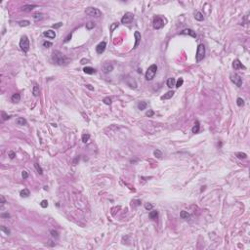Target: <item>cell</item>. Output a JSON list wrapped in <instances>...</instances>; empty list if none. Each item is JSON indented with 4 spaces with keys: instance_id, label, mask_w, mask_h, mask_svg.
I'll return each mask as SVG.
<instances>
[{
    "instance_id": "1",
    "label": "cell",
    "mask_w": 250,
    "mask_h": 250,
    "mask_svg": "<svg viewBox=\"0 0 250 250\" xmlns=\"http://www.w3.org/2000/svg\"><path fill=\"white\" fill-rule=\"evenodd\" d=\"M52 61L54 62V64L59 65V66H62L65 65L66 62H68V58L62 53L60 51H54L52 53Z\"/></svg>"
},
{
    "instance_id": "2",
    "label": "cell",
    "mask_w": 250,
    "mask_h": 250,
    "mask_svg": "<svg viewBox=\"0 0 250 250\" xmlns=\"http://www.w3.org/2000/svg\"><path fill=\"white\" fill-rule=\"evenodd\" d=\"M156 71H157V66L156 65H151V67H149L147 72H146V79H147L148 81H151L154 78L155 74H156Z\"/></svg>"
},
{
    "instance_id": "3",
    "label": "cell",
    "mask_w": 250,
    "mask_h": 250,
    "mask_svg": "<svg viewBox=\"0 0 250 250\" xmlns=\"http://www.w3.org/2000/svg\"><path fill=\"white\" fill-rule=\"evenodd\" d=\"M152 26L155 29H160L165 26V20L160 16H155L152 21Z\"/></svg>"
},
{
    "instance_id": "4",
    "label": "cell",
    "mask_w": 250,
    "mask_h": 250,
    "mask_svg": "<svg viewBox=\"0 0 250 250\" xmlns=\"http://www.w3.org/2000/svg\"><path fill=\"white\" fill-rule=\"evenodd\" d=\"M205 57V46L203 44H199L196 50V55H195V60L197 62L202 61Z\"/></svg>"
},
{
    "instance_id": "5",
    "label": "cell",
    "mask_w": 250,
    "mask_h": 250,
    "mask_svg": "<svg viewBox=\"0 0 250 250\" xmlns=\"http://www.w3.org/2000/svg\"><path fill=\"white\" fill-rule=\"evenodd\" d=\"M20 48L22 49L24 52H26L29 50V39L26 35H24L22 36V38H21L20 40Z\"/></svg>"
},
{
    "instance_id": "6",
    "label": "cell",
    "mask_w": 250,
    "mask_h": 250,
    "mask_svg": "<svg viewBox=\"0 0 250 250\" xmlns=\"http://www.w3.org/2000/svg\"><path fill=\"white\" fill-rule=\"evenodd\" d=\"M85 13H86L88 16L96 17V18H99V17L102 16V12L100 11L99 9H97V8H95V7H88V8H86Z\"/></svg>"
},
{
    "instance_id": "7",
    "label": "cell",
    "mask_w": 250,
    "mask_h": 250,
    "mask_svg": "<svg viewBox=\"0 0 250 250\" xmlns=\"http://www.w3.org/2000/svg\"><path fill=\"white\" fill-rule=\"evenodd\" d=\"M230 78H231V80L234 83V84H235L237 87H240V86L242 85V78H241V76L239 75V74H237V73H232V74L230 75Z\"/></svg>"
},
{
    "instance_id": "8",
    "label": "cell",
    "mask_w": 250,
    "mask_h": 250,
    "mask_svg": "<svg viewBox=\"0 0 250 250\" xmlns=\"http://www.w3.org/2000/svg\"><path fill=\"white\" fill-rule=\"evenodd\" d=\"M133 19H134L133 13L127 12V13H125L124 16L121 18V23H122L123 25H128V24H130V23L132 22Z\"/></svg>"
},
{
    "instance_id": "9",
    "label": "cell",
    "mask_w": 250,
    "mask_h": 250,
    "mask_svg": "<svg viewBox=\"0 0 250 250\" xmlns=\"http://www.w3.org/2000/svg\"><path fill=\"white\" fill-rule=\"evenodd\" d=\"M125 82H126V84L130 87V88H133V89H136L137 88V82L134 78L128 76L126 79H125Z\"/></svg>"
},
{
    "instance_id": "10",
    "label": "cell",
    "mask_w": 250,
    "mask_h": 250,
    "mask_svg": "<svg viewBox=\"0 0 250 250\" xmlns=\"http://www.w3.org/2000/svg\"><path fill=\"white\" fill-rule=\"evenodd\" d=\"M106 47H107V43L105 42V41H103V42L99 43V44L97 45V47H96L97 53H98V54L104 53V52H105V50H106Z\"/></svg>"
},
{
    "instance_id": "11",
    "label": "cell",
    "mask_w": 250,
    "mask_h": 250,
    "mask_svg": "<svg viewBox=\"0 0 250 250\" xmlns=\"http://www.w3.org/2000/svg\"><path fill=\"white\" fill-rule=\"evenodd\" d=\"M181 34H185V35H190L193 38H196V33H195V31H193V29L191 28H186L184 30L181 31Z\"/></svg>"
},
{
    "instance_id": "12",
    "label": "cell",
    "mask_w": 250,
    "mask_h": 250,
    "mask_svg": "<svg viewBox=\"0 0 250 250\" xmlns=\"http://www.w3.org/2000/svg\"><path fill=\"white\" fill-rule=\"evenodd\" d=\"M233 68L235 69V70H237V69H240V68H245V67L241 64L240 62V61H239L238 59H235L234 61V62H233Z\"/></svg>"
},
{
    "instance_id": "13",
    "label": "cell",
    "mask_w": 250,
    "mask_h": 250,
    "mask_svg": "<svg viewBox=\"0 0 250 250\" xmlns=\"http://www.w3.org/2000/svg\"><path fill=\"white\" fill-rule=\"evenodd\" d=\"M103 70L105 73H109V72H111L113 70V65L109 64V62H106L105 65L103 66Z\"/></svg>"
},
{
    "instance_id": "14",
    "label": "cell",
    "mask_w": 250,
    "mask_h": 250,
    "mask_svg": "<svg viewBox=\"0 0 250 250\" xmlns=\"http://www.w3.org/2000/svg\"><path fill=\"white\" fill-rule=\"evenodd\" d=\"M134 36H135V39H136V41H135V44H134V49H136L138 46H139V44H140V42H141V33L139 32V31H135L134 32Z\"/></svg>"
},
{
    "instance_id": "15",
    "label": "cell",
    "mask_w": 250,
    "mask_h": 250,
    "mask_svg": "<svg viewBox=\"0 0 250 250\" xmlns=\"http://www.w3.org/2000/svg\"><path fill=\"white\" fill-rule=\"evenodd\" d=\"M43 35L44 36H46L47 38H49V39H54L55 37H56V32L54 30H46V31H44L43 32Z\"/></svg>"
},
{
    "instance_id": "16",
    "label": "cell",
    "mask_w": 250,
    "mask_h": 250,
    "mask_svg": "<svg viewBox=\"0 0 250 250\" xmlns=\"http://www.w3.org/2000/svg\"><path fill=\"white\" fill-rule=\"evenodd\" d=\"M37 6L36 5H31V4H26V5H24L22 7V11L24 12H30L31 10H33L34 8H36Z\"/></svg>"
},
{
    "instance_id": "17",
    "label": "cell",
    "mask_w": 250,
    "mask_h": 250,
    "mask_svg": "<svg viewBox=\"0 0 250 250\" xmlns=\"http://www.w3.org/2000/svg\"><path fill=\"white\" fill-rule=\"evenodd\" d=\"M174 94H175L174 91H168L166 94H164L163 96H161L160 99H161V100H169V99H171V98L174 96Z\"/></svg>"
},
{
    "instance_id": "18",
    "label": "cell",
    "mask_w": 250,
    "mask_h": 250,
    "mask_svg": "<svg viewBox=\"0 0 250 250\" xmlns=\"http://www.w3.org/2000/svg\"><path fill=\"white\" fill-rule=\"evenodd\" d=\"M83 71H84L85 73H87V74H93V73H95V72H96V69L91 68V67H85L84 68H83Z\"/></svg>"
},
{
    "instance_id": "19",
    "label": "cell",
    "mask_w": 250,
    "mask_h": 250,
    "mask_svg": "<svg viewBox=\"0 0 250 250\" xmlns=\"http://www.w3.org/2000/svg\"><path fill=\"white\" fill-rule=\"evenodd\" d=\"M166 84H167V86H168L169 88H172V87H174V86H175V84H176V80H175V78H173V77H170V78H168L167 82H166Z\"/></svg>"
},
{
    "instance_id": "20",
    "label": "cell",
    "mask_w": 250,
    "mask_h": 250,
    "mask_svg": "<svg viewBox=\"0 0 250 250\" xmlns=\"http://www.w3.org/2000/svg\"><path fill=\"white\" fill-rule=\"evenodd\" d=\"M199 129H200V125H199V122L198 121H195V123H194V126L193 127V129H192V131H193V133H194V134H196V133H198L199 132Z\"/></svg>"
},
{
    "instance_id": "21",
    "label": "cell",
    "mask_w": 250,
    "mask_h": 250,
    "mask_svg": "<svg viewBox=\"0 0 250 250\" xmlns=\"http://www.w3.org/2000/svg\"><path fill=\"white\" fill-rule=\"evenodd\" d=\"M16 123L18 125H21V126H24V125H26V120L24 117H18L16 119Z\"/></svg>"
},
{
    "instance_id": "22",
    "label": "cell",
    "mask_w": 250,
    "mask_h": 250,
    "mask_svg": "<svg viewBox=\"0 0 250 250\" xmlns=\"http://www.w3.org/2000/svg\"><path fill=\"white\" fill-rule=\"evenodd\" d=\"M21 100V95L19 93H16V94H13V96L11 97V101L13 103H19Z\"/></svg>"
},
{
    "instance_id": "23",
    "label": "cell",
    "mask_w": 250,
    "mask_h": 250,
    "mask_svg": "<svg viewBox=\"0 0 250 250\" xmlns=\"http://www.w3.org/2000/svg\"><path fill=\"white\" fill-rule=\"evenodd\" d=\"M180 217H181L182 219H185V220H187V219H190V218H191V215H190V213L188 212V211L183 210V211H181V213H180Z\"/></svg>"
},
{
    "instance_id": "24",
    "label": "cell",
    "mask_w": 250,
    "mask_h": 250,
    "mask_svg": "<svg viewBox=\"0 0 250 250\" xmlns=\"http://www.w3.org/2000/svg\"><path fill=\"white\" fill-rule=\"evenodd\" d=\"M194 19H195L196 21H199V22H201V21L204 20V16H203V14H202L201 12H196V13L194 14Z\"/></svg>"
},
{
    "instance_id": "25",
    "label": "cell",
    "mask_w": 250,
    "mask_h": 250,
    "mask_svg": "<svg viewBox=\"0 0 250 250\" xmlns=\"http://www.w3.org/2000/svg\"><path fill=\"white\" fill-rule=\"evenodd\" d=\"M39 92H40V90H39V86L35 83L34 86H33V89H32V94H33V96H34V97H38V96H39Z\"/></svg>"
},
{
    "instance_id": "26",
    "label": "cell",
    "mask_w": 250,
    "mask_h": 250,
    "mask_svg": "<svg viewBox=\"0 0 250 250\" xmlns=\"http://www.w3.org/2000/svg\"><path fill=\"white\" fill-rule=\"evenodd\" d=\"M147 107H148V104L146 103V102H144V101L139 102V104H138V109H141V110L146 109H147Z\"/></svg>"
},
{
    "instance_id": "27",
    "label": "cell",
    "mask_w": 250,
    "mask_h": 250,
    "mask_svg": "<svg viewBox=\"0 0 250 250\" xmlns=\"http://www.w3.org/2000/svg\"><path fill=\"white\" fill-rule=\"evenodd\" d=\"M20 194H21V196H22V197H27V196H29L30 192L27 189H24V190H22L20 192Z\"/></svg>"
},
{
    "instance_id": "28",
    "label": "cell",
    "mask_w": 250,
    "mask_h": 250,
    "mask_svg": "<svg viewBox=\"0 0 250 250\" xmlns=\"http://www.w3.org/2000/svg\"><path fill=\"white\" fill-rule=\"evenodd\" d=\"M157 217H158V212L156 210H152L150 212V218L152 219V220H156Z\"/></svg>"
},
{
    "instance_id": "29",
    "label": "cell",
    "mask_w": 250,
    "mask_h": 250,
    "mask_svg": "<svg viewBox=\"0 0 250 250\" xmlns=\"http://www.w3.org/2000/svg\"><path fill=\"white\" fill-rule=\"evenodd\" d=\"M29 25H30V22H29V21H27V20L21 21V22H19V26H22V27H24V26H29Z\"/></svg>"
},
{
    "instance_id": "30",
    "label": "cell",
    "mask_w": 250,
    "mask_h": 250,
    "mask_svg": "<svg viewBox=\"0 0 250 250\" xmlns=\"http://www.w3.org/2000/svg\"><path fill=\"white\" fill-rule=\"evenodd\" d=\"M235 155L237 156L239 159H246L247 158V154L244 153V152H236Z\"/></svg>"
},
{
    "instance_id": "31",
    "label": "cell",
    "mask_w": 250,
    "mask_h": 250,
    "mask_svg": "<svg viewBox=\"0 0 250 250\" xmlns=\"http://www.w3.org/2000/svg\"><path fill=\"white\" fill-rule=\"evenodd\" d=\"M90 139V135L89 134H83L82 135V137H81V140L83 143H87Z\"/></svg>"
},
{
    "instance_id": "32",
    "label": "cell",
    "mask_w": 250,
    "mask_h": 250,
    "mask_svg": "<svg viewBox=\"0 0 250 250\" xmlns=\"http://www.w3.org/2000/svg\"><path fill=\"white\" fill-rule=\"evenodd\" d=\"M183 83H184V79H183V78H179L178 80L176 81L175 87H176V88H180V87L183 85Z\"/></svg>"
},
{
    "instance_id": "33",
    "label": "cell",
    "mask_w": 250,
    "mask_h": 250,
    "mask_svg": "<svg viewBox=\"0 0 250 250\" xmlns=\"http://www.w3.org/2000/svg\"><path fill=\"white\" fill-rule=\"evenodd\" d=\"M153 154H154V156H155V157H157V158H161L162 156H163L162 152H161L159 150H155V151H153Z\"/></svg>"
},
{
    "instance_id": "34",
    "label": "cell",
    "mask_w": 250,
    "mask_h": 250,
    "mask_svg": "<svg viewBox=\"0 0 250 250\" xmlns=\"http://www.w3.org/2000/svg\"><path fill=\"white\" fill-rule=\"evenodd\" d=\"M32 17H33V19L36 20V21H37V20H41V19L43 18V14H42V13H35V14H33Z\"/></svg>"
},
{
    "instance_id": "35",
    "label": "cell",
    "mask_w": 250,
    "mask_h": 250,
    "mask_svg": "<svg viewBox=\"0 0 250 250\" xmlns=\"http://www.w3.org/2000/svg\"><path fill=\"white\" fill-rule=\"evenodd\" d=\"M236 104H237V106H238V107H242V106L244 105V101H243V99H242V98H237V100H236Z\"/></svg>"
},
{
    "instance_id": "36",
    "label": "cell",
    "mask_w": 250,
    "mask_h": 250,
    "mask_svg": "<svg viewBox=\"0 0 250 250\" xmlns=\"http://www.w3.org/2000/svg\"><path fill=\"white\" fill-rule=\"evenodd\" d=\"M34 167H35V169L37 170V172H38V173H39L40 175H41V174L43 173V170H42V168L40 167V166H39V164H38V163H34Z\"/></svg>"
},
{
    "instance_id": "37",
    "label": "cell",
    "mask_w": 250,
    "mask_h": 250,
    "mask_svg": "<svg viewBox=\"0 0 250 250\" xmlns=\"http://www.w3.org/2000/svg\"><path fill=\"white\" fill-rule=\"evenodd\" d=\"M95 27V23H93V22H89L88 24H86V28L87 29H92Z\"/></svg>"
},
{
    "instance_id": "38",
    "label": "cell",
    "mask_w": 250,
    "mask_h": 250,
    "mask_svg": "<svg viewBox=\"0 0 250 250\" xmlns=\"http://www.w3.org/2000/svg\"><path fill=\"white\" fill-rule=\"evenodd\" d=\"M1 231H2L3 233H5L6 234H10V233H11L9 229H7L5 226H1Z\"/></svg>"
},
{
    "instance_id": "39",
    "label": "cell",
    "mask_w": 250,
    "mask_h": 250,
    "mask_svg": "<svg viewBox=\"0 0 250 250\" xmlns=\"http://www.w3.org/2000/svg\"><path fill=\"white\" fill-rule=\"evenodd\" d=\"M8 156L11 159H13V158H15V156H16V152L15 151H10L9 152H8Z\"/></svg>"
},
{
    "instance_id": "40",
    "label": "cell",
    "mask_w": 250,
    "mask_h": 250,
    "mask_svg": "<svg viewBox=\"0 0 250 250\" xmlns=\"http://www.w3.org/2000/svg\"><path fill=\"white\" fill-rule=\"evenodd\" d=\"M40 205H41V207L46 208V207H48V201H47L46 199H43L42 201L40 202Z\"/></svg>"
},
{
    "instance_id": "41",
    "label": "cell",
    "mask_w": 250,
    "mask_h": 250,
    "mask_svg": "<svg viewBox=\"0 0 250 250\" xmlns=\"http://www.w3.org/2000/svg\"><path fill=\"white\" fill-rule=\"evenodd\" d=\"M103 102L105 103L106 105H110V104H111V99H110L109 97H107V98H105V99L103 100Z\"/></svg>"
},
{
    "instance_id": "42",
    "label": "cell",
    "mask_w": 250,
    "mask_h": 250,
    "mask_svg": "<svg viewBox=\"0 0 250 250\" xmlns=\"http://www.w3.org/2000/svg\"><path fill=\"white\" fill-rule=\"evenodd\" d=\"M2 117H3V120H8V119L11 118V116H10V115H7L5 111H2Z\"/></svg>"
},
{
    "instance_id": "43",
    "label": "cell",
    "mask_w": 250,
    "mask_h": 250,
    "mask_svg": "<svg viewBox=\"0 0 250 250\" xmlns=\"http://www.w3.org/2000/svg\"><path fill=\"white\" fill-rule=\"evenodd\" d=\"M52 45H53V44H52V42H49V41H44V42H43V46H44L45 48H49V47H51Z\"/></svg>"
},
{
    "instance_id": "44",
    "label": "cell",
    "mask_w": 250,
    "mask_h": 250,
    "mask_svg": "<svg viewBox=\"0 0 250 250\" xmlns=\"http://www.w3.org/2000/svg\"><path fill=\"white\" fill-rule=\"evenodd\" d=\"M51 234H52V236H53V237H56V238H58V237H59V234H58V232H57V231L52 230V231H51Z\"/></svg>"
},
{
    "instance_id": "45",
    "label": "cell",
    "mask_w": 250,
    "mask_h": 250,
    "mask_svg": "<svg viewBox=\"0 0 250 250\" xmlns=\"http://www.w3.org/2000/svg\"><path fill=\"white\" fill-rule=\"evenodd\" d=\"M152 207H153V206H152V204H151V203H146V204H145V208H146L147 210H151Z\"/></svg>"
},
{
    "instance_id": "46",
    "label": "cell",
    "mask_w": 250,
    "mask_h": 250,
    "mask_svg": "<svg viewBox=\"0 0 250 250\" xmlns=\"http://www.w3.org/2000/svg\"><path fill=\"white\" fill-rule=\"evenodd\" d=\"M154 114V112H153V110H151V109H150L149 111H147V113H146V115L147 116H149V117H151L152 115Z\"/></svg>"
},
{
    "instance_id": "47",
    "label": "cell",
    "mask_w": 250,
    "mask_h": 250,
    "mask_svg": "<svg viewBox=\"0 0 250 250\" xmlns=\"http://www.w3.org/2000/svg\"><path fill=\"white\" fill-rule=\"evenodd\" d=\"M22 177H23V179H27V177H28V173L26 171H23L22 172Z\"/></svg>"
},
{
    "instance_id": "48",
    "label": "cell",
    "mask_w": 250,
    "mask_h": 250,
    "mask_svg": "<svg viewBox=\"0 0 250 250\" xmlns=\"http://www.w3.org/2000/svg\"><path fill=\"white\" fill-rule=\"evenodd\" d=\"M117 26H118V24H116V23H114L113 25H111V26H110V31H113L114 28H116Z\"/></svg>"
},
{
    "instance_id": "49",
    "label": "cell",
    "mask_w": 250,
    "mask_h": 250,
    "mask_svg": "<svg viewBox=\"0 0 250 250\" xmlns=\"http://www.w3.org/2000/svg\"><path fill=\"white\" fill-rule=\"evenodd\" d=\"M62 26V23H58V24H56V25H53V28H59V27H61Z\"/></svg>"
},
{
    "instance_id": "50",
    "label": "cell",
    "mask_w": 250,
    "mask_h": 250,
    "mask_svg": "<svg viewBox=\"0 0 250 250\" xmlns=\"http://www.w3.org/2000/svg\"><path fill=\"white\" fill-rule=\"evenodd\" d=\"M0 198H1V207H3L4 204L6 203V200H5V198H4L3 195H1V197H0Z\"/></svg>"
},
{
    "instance_id": "51",
    "label": "cell",
    "mask_w": 250,
    "mask_h": 250,
    "mask_svg": "<svg viewBox=\"0 0 250 250\" xmlns=\"http://www.w3.org/2000/svg\"><path fill=\"white\" fill-rule=\"evenodd\" d=\"M88 62H89L88 59H82V60H81V64H82V65H84V64H87Z\"/></svg>"
},
{
    "instance_id": "52",
    "label": "cell",
    "mask_w": 250,
    "mask_h": 250,
    "mask_svg": "<svg viewBox=\"0 0 250 250\" xmlns=\"http://www.w3.org/2000/svg\"><path fill=\"white\" fill-rule=\"evenodd\" d=\"M71 38V34H68V36L66 38V40H65V42H68V41H69V39Z\"/></svg>"
},
{
    "instance_id": "53",
    "label": "cell",
    "mask_w": 250,
    "mask_h": 250,
    "mask_svg": "<svg viewBox=\"0 0 250 250\" xmlns=\"http://www.w3.org/2000/svg\"><path fill=\"white\" fill-rule=\"evenodd\" d=\"M86 87H87L88 89H90V90H94V88H93V87H92L90 84H87V85H86Z\"/></svg>"
},
{
    "instance_id": "54",
    "label": "cell",
    "mask_w": 250,
    "mask_h": 250,
    "mask_svg": "<svg viewBox=\"0 0 250 250\" xmlns=\"http://www.w3.org/2000/svg\"><path fill=\"white\" fill-rule=\"evenodd\" d=\"M9 214H2V217H9Z\"/></svg>"
}]
</instances>
